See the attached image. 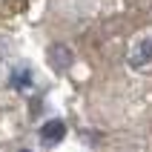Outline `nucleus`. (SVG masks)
Segmentation results:
<instances>
[{"label":"nucleus","mask_w":152,"mask_h":152,"mask_svg":"<svg viewBox=\"0 0 152 152\" xmlns=\"http://www.w3.org/2000/svg\"><path fill=\"white\" fill-rule=\"evenodd\" d=\"M66 135V124H63V121H46V124H43L40 126V141L43 144H58L60 138Z\"/></svg>","instance_id":"obj_2"},{"label":"nucleus","mask_w":152,"mask_h":152,"mask_svg":"<svg viewBox=\"0 0 152 152\" xmlns=\"http://www.w3.org/2000/svg\"><path fill=\"white\" fill-rule=\"evenodd\" d=\"M129 66L132 69H149L152 66V34H141L129 46Z\"/></svg>","instance_id":"obj_1"},{"label":"nucleus","mask_w":152,"mask_h":152,"mask_svg":"<svg viewBox=\"0 0 152 152\" xmlns=\"http://www.w3.org/2000/svg\"><path fill=\"white\" fill-rule=\"evenodd\" d=\"M49 60H52V66L58 69V72H63V69L72 66V49L63 46V43H55L49 49Z\"/></svg>","instance_id":"obj_3"}]
</instances>
